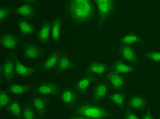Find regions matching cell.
<instances>
[{
	"label": "cell",
	"instance_id": "obj_1",
	"mask_svg": "<svg viewBox=\"0 0 160 119\" xmlns=\"http://www.w3.org/2000/svg\"><path fill=\"white\" fill-rule=\"evenodd\" d=\"M65 17L76 27L92 22L97 14L94 0H67L65 1Z\"/></svg>",
	"mask_w": 160,
	"mask_h": 119
},
{
	"label": "cell",
	"instance_id": "obj_2",
	"mask_svg": "<svg viewBox=\"0 0 160 119\" xmlns=\"http://www.w3.org/2000/svg\"><path fill=\"white\" fill-rule=\"evenodd\" d=\"M73 111L75 116L88 119H106L113 116L111 112L103 106L88 100L76 105Z\"/></svg>",
	"mask_w": 160,
	"mask_h": 119
},
{
	"label": "cell",
	"instance_id": "obj_3",
	"mask_svg": "<svg viewBox=\"0 0 160 119\" xmlns=\"http://www.w3.org/2000/svg\"><path fill=\"white\" fill-rule=\"evenodd\" d=\"M97 7L98 24L96 28L100 30L106 21L116 13L118 1H95Z\"/></svg>",
	"mask_w": 160,
	"mask_h": 119
},
{
	"label": "cell",
	"instance_id": "obj_4",
	"mask_svg": "<svg viewBox=\"0 0 160 119\" xmlns=\"http://www.w3.org/2000/svg\"><path fill=\"white\" fill-rule=\"evenodd\" d=\"M80 96L81 95L78 92L71 86L62 88L58 97L64 106L73 110L77 105Z\"/></svg>",
	"mask_w": 160,
	"mask_h": 119
},
{
	"label": "cell",
	"instance_id": "obj_5",
	"mask_svg": "<svg viewBox=\"0 0 160 119\" xmlns=\"http://www.w3.org/2000/svg\"><path fill=\"white\" fill-rule=\"evenodd\" d=\"M22 53L24 60H32L38 61L44 57L46 53L44 48L31 42H21Z\"/></svg>",
	"mask_w": 160,
	"mask_h": 119
},
{
	"label": "cell",
	"instance_id": "obj_6",
	"mask_svg": "<svg viewBox=\"0 0 160 119\" xmlns=\"http://www.w3.org/2000/svg\"><path fill=\"white\" fill-rule=\"evenodd\" d=\"M111 86L106 79H102L96 82L91 89L92 91V102L99 104L107 99L109 94Z\"/></svg>",
	"mask_w": 160,
	"mask_h": 119
},
{
	"label": "cell",
	"instance_id": "obj_7",
	"mask_svg": "<svg viewBox=\"0 0 160 119\" xmlns=\"http://www.w3.org/2000/svg\"><path fill=\"white\" fill-rule=\"evenodd\" d=\"M14 53L7 54L5 59L1 66L0 71L2 72L3 79L7 85L13 81L15 75V61Z\"/></svg>",
	"mask_w": 160,
	"mask_h": 119
},
{
	"label": "cell",
	"instance_id": "obj_8",
	"mask_svg": "<svg viewBox=\"0 0 160 119\" xmlns=\"http://www.w3.org/2000/svg\"><path fill=\"white\" fill-rule=\"evenodd\" d=\"M62 88L55 81H43L36 85L33 93L38 95L58 97Z\"/></svg>",
	"mask_w": 160,
	"mask_h": 119
},
{
	"label": "cell",
	"instance_id": "obj_9",
	"mask_svg": "<svg viewBox=\"0 0 160 119\" xmlns=\"http://www.w3.org/2000/svg\"><path fill=\"white\" fill-rule=\"evenodd\" d=\"M118 55L128 64L142 66L138 58L136 50L132 45L120 44L118 49Z\"/></svg>",
	"mask_w": 160,
	"mask_h": 119
},
{
	"label": "cell",
	"instance_id": "obj_10",
	"mask_svg": "<svg viewBox=\"0 0 160 119\" xmlns=\"http://www.w3.org/2000/svg\"><path fill=\"white\" fill-rule=\"evenodd\" d=\"M109 72H112L118 74L122 75L127 78L128 75L133 72L138 73H144L134 68L132 65L127 64L126 61L123 59L116 60L109 66Z\"/></svg>",
	"mask_w": 160,
	"mask_h": 119
},
{
	"label": "cell",
	"instance_id": "obj_11",
	"mask_svg": "<svg viewBox=\"0 0 160 119\" xmlns=\"http://www.w3.org/2000/svg\"><path fill=\"white\" fill-rule=\"evenodd\" d=\"M101 79L98 76L94 74L85 75L75 84L72 85L79 94L81 96H86L88 95L87 91L93 83H96Z\"/></svg>",
	"mask_w": 160,
	"mask_h": 119
},
{
	"label": "cell",
	"instance_id": "obj_12",
	"mask_svg": "<svg viewBox=\"0 0 160 119\" xmlns=\"http://www.w3.org/2000/svg\"><path fill=\"white\" fill-rule=\"evenodd\" d=\"M30 101L37 112L38 119H44L47 114V107L49 101V97L33 93Z\"/></svg>",
	"mask_w": 160,
	"mask_h": 119
},
{
	"label": "cell",
	"instance_id": "obj_13",
	"mask_svg": "<svg viewBox=\"0 0 160 119\" xmlns=\"http://www.w3.org/2000/svg\"><path fill=\"white\" fill-rule=\"evenodd\" d=\"M78 67L73 61L63 51H61L59 58L55 68V76L62 72L72 70H77Z\"/></svg>",
	"mask_w": 160,
	"mask_h": 119
},
{
	"label": "cell",
	"instance_id": "obj_14",
	"mask_svg": "<svg viewBox=\"0 0 160 119\" xmlns=\"http://www.w3.org/2000/svg\"><path fill=\"white\" fill-rule=\"evenodd\" d=\"M61 50H53L50 53L40 66L39 71L42 73H47L55 69L56 64L61 53Z\"/></svg>",
	"mask_w": 160,
	"mask_h": 119
},
{
	"label": "cell",
	"instance_id": "obj_15",
	"mask_svg": "<svg viewBox=\"0 0 160 119\" xmlns=\"http://www.w3.org/2000/svg\"><path fill=\"white\" fill-rule=\"evenodd\" d=\"M15 61V75L22 78H25L32 76L38 70V64H36L34 66H25L18 59V56L14 55Z\"/></svg>",
	"mask_w": 160,
	"mask_h": 119
},
{
	"label": "cell",
	"instance_id": "obj_16",
	"mask_svg": "<svg viewBox=\"0 0 160 119\" xmlns=\"http://www.w3.org/2000/svg\"><path fill=\"white\" fill-rule=\"evenodd\" d=\"M129 99L125 103L127 108L130 110L143 111L146 110L148 100L141 94H137L130 96Z\"/></svg>",
	"mask_w": 160,
	"mask_h": 119
},
{
	"label": "cell",
	"instance_id": "obj_17",
	"mask_svg": "<svg viewBox=\"0 0 160 119\" xmlns=\"http://www.w3.org/2000/svg\"><path fill=\"white\" fill-rule=\"evenodd\" d=\"M109 66L107 62H100L96 60H94L86 66L84 74H95L102 79L104 78L105 74L108 71Z\"/></svg>",
	"mask_w": 160,
	"mask_h": 119
},
{
	"label": "cell",
	"instance_id": "obj_18",
	"mask_svg": "<svg viewBox=\"0 0 160 119\" xmlns=\"http://www.w3.org/2000/svg\"><path fill=\"white\" fill-rule=\"evenodd\" d=\"M21 18L30 21L35 19L36 14V6L32 3L25 2L15 8L13 13Z\"/></svg>",
	"mask_w": 160,
	"mask_h": 119
},
{
	"label": "cell",
	"instance_id": "obj_19",
	"mask_svg": "<svg viewBox=\"0 0 160 119\" xmlns=\"http://www.w3.org/2000/svg\"><path fill=\"white\" fill-rule=\"evenodd\" d=\"M52 22L44 20L41 28L36 32V39L40 44L43 45L48 44L51 39V31Z\"/></svg>",
	"mask_w": 160,
	"mask_h": 119
},
{
	"label": "cell",
	"instance_id": "obj_20",
	"mask_svg": "<svg viewBox=\"0 0 160 119\" xmlns=\"http://www.w3.org/2000/svg\"><path fill=\"white\" fill-rule=\"evenodd\" d=\"M21 43L20 37L9 33H4L0 36V44L3 47L12 51H16Z\"/></svg>",
	"mask_w": 160,
	"mask_h": 119
},
{
	"label": "cell",
	"instance_id": "obj_21",
	"mask_svg": "<svg viewBox=\"0 0 160 119\" xmlns=\"http://www.w3.org/2000/svg\"><path fill=\"white\" fill-rule=\"evenodd\" d=\"M104 78L106 79L112 89L115 92L121 91L126 86L127 78L122 75L109 71L105 74Z\"/></svg>",
	"mask_w": 160,
	"mask_h": 119
},
{
	"label": "cell",
	"instance_id": "obj_22",
	"mask_svg": "<svg viewBox=\"0 0 160 119\" xmlns=\"http://www.w3.org/2000/svg\"><path fill=\"white\" fill-rule=\"evenodd\" d=\"M17 23L20 32L21 39L35 34L38 31L35 25L23 18L19 17L17 21Z\"/></svg>",
	"mask_w": 160,
	"mask_h": 119
},
{
	"label": "cell",
	"instance_id": "obj_23",
	"mask_svg": "<svg viewBox=\"0 0 160 119\" xmlns=\"http://www.w3.org/2000/svg\"><path fill=\"white\" fill-rule=\"evenodd\" d=\"M5 91L8 94L10 93L17 97H21L34 89L35 85H23L17 84L13 81L8 84Z\"/></svg>",
	"mask_w": 160,
	"mask_h": 119
},
{
	"label": "cell",
	"instance_id": "obj_24",
	"mask_svg": "<svg viewBox=\"0 0 160 119\" xmlns=\"http://www.w3.org/2000/svg\"><path fill=\"white\" fill-rule=\"evenodd\" d=\"M126 95L122 89L116 91L113 93L108 95L107 99L110 100L119 108L120 110L124 111L125 110Z\"/></svg>",
	"mask_w": 160,
	"mask_h": 119
},
{
	"label": "cell",
	"instance_id": "obj_25",
	"mask_svg": "<svg viewBox=\"0 0 160 119\" xmlns=\"http://www.w3.org/2000/svg\"><path fill=\"white\" fill-rule=\"evenodd\" d=\"M120 44L132 45L134 43H139L141 44V49H144L145 43L141 36L134 32H131L127 33L118 39Z\"/></svg>",
	"mask_w": 160,
	"mask_h": 119
},
{
	"label": "cell",
	"instance_id": "obj_26",
	"mask_svg": "<svg viewBox=\"0 0 160 119\" xmlns=\"http://www.w3.org/2000/svg\"><path fill=\"white\" fill-rule=\"evenodd\" d=\"M52 22L51 38L55 44L59 45L60 42L61 31L63 21L61 17H57L52 21Z\"/></svg>",
	"mask_w": 160,
	"mask_h": 119
},
{
	"label": "cell",
	"instance_id": "obj_27",
	"mask_svg": "<svg viewBox=\"0 0 160 119\" xmlns=\"http://www.w3.org/2000/svg\"><path fill=\"white\" fill-rule=\"evenodd\" d=\"M14 117L18 119H22V106L18 98L13 99L12 101L4 109Z\"/></svg>",
	"mask_w": 160,
	"mask_h": 119
},
{
	"label": "cell",
	"instance_id": "obj_28",
	"mask_svg": "<svg viewBox=\"0 0 160 119\" xmlns=\"http://www.w3.org/2000/svg\"><path fill=\"white\" fill-rule=\"evenodd\" d=\"M22 119H38V115L30 100L21 104Z\"/></svg>",
	"mask_w": 160,
	"mask_h": 119
},
{
	"label": "cell",
	"instance_id": "obj_29",
	"mask_svg": "<svg viewBox=\"0 0 160 119\" xmlns=\"http://www.w3.org/2000/svg\"><path fill=\"white\" fill-rule=\"evenodd\" d=\"M5 89L0 88V110L4 109L5 108L11 103L13 98L8 95Z\"/></svg>",
	"mask_w": 160,
	"mask_h": 119
},
{
	"label": "cell",
	"instance_id": "obj_30",
	"mask_svg": "<svg viewBox=\"0 0 160 119\" xmlns=\"http://www.w3.org/2000/svg\"><path fill=\"white\" fill-rule=\"evenodd\" d=\"M15 9L13 7H0V24H2L12 13Z\"/></svg>",
	"mask_w": 160,
	"mask_h": 119
},
{
	"label": "cell",
	"instance_id": "obj_31",
	"mask_svg": "<svg viewBox=\"0 0 160 119\" xmlns=\"http://www.w3.org/2000/svg\"><path fill=\"white\" fill-rule=\"evenodd\" d=\"M145 58L150 60L156 63H160V52L157 51H147L143 55Z\"/></svg>",
	"mask_w": 160,
	"mask_h": 119
},
{
	"label": "cell",
	"instance_id": "obj_32",
	"mask_svg": "<svg viewBox=\"0 0 160 119\" xmlns=\"http://www.w3.org/2000/svg\"><path fill=\"white\" fill-rule=\"evenodd\" d=\"M125 119H140V115H138L133 113L131 110L127 108L125 110Z\"/></svg>",
	"mask_w": 160,
	"mask_h": 119
},
{
	"label": "cell",
	"instance_id": "obj_33",
	"mask_svg": "<svg viewBox=\"0 0 160 119\" xmlns=\"http://www.w3.org/2000/svg\"><path fill=\"white\" fill-rule=\"evenodd\" d=\"M141 119H154V118L152 116L150 112V105L148 106L146 112L141 118Z\"/></svg>",
	"mask_w": 160,
	"mask_h": 119
},
{
	"label": "cell",
	"instance_id": "obj_34",
	"mask_svg": "<svg viewBox=\"0 0 160 119\" xmlns=\"http://www.w3.org/2000/svg\"><path fill=\"white\" fill-rule=\"evenodd\" d=\"M22 1L32 3L35 6H38L40 5L39 2L38 1Z\"/></svg>",
	"mask_w": 160,
	"mask_h": 119
},
{
	"label": "cell",
	"instance_id": "obj_35",
	"mask_svg": "<svg viewBox=\"0 0 160 119\" xmlns=\"http://www.w3.org/2000/svg\"><path fill=\"white\" fill-rule=\"evenodd\" d=\"M68 118L70 119H88L87 118L84 117H77L75 116V115H72L69 117Z\"/></svg>",
	"mask_w": 160,
	"mask_h": 119
}]
</instances>
